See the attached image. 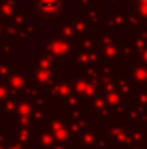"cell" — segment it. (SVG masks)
Segmentation results:
<instances>
[{"instance_id": "1", "label": "cell", "mask_w": 147, "mask_h": 149, "mask_svg": "<svg viewBox=\"0 0 147 149\" xmlns=\"http://www.w3.org/2000/svg\"><path fill=\"white\" fill-rule=\"evenodd\" d=\"M59 10V0H40L38 2V11L42 15H53Z\"/></svg>"}]
</instances>
